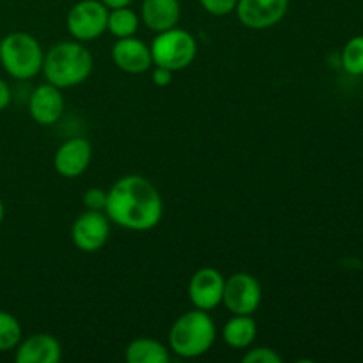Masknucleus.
I'll return each mask as SVG.
<instances>
[{
  "label": "nucleus",
  "mask_w": 363,
  "mask_h": 363,
  "mask_svg": "<svg viewBox=\"0 0 363 363\" xmlns=\"http://www.w3.org/2000/svg\"><path fill=\"white\" fill-rule=\"evenodd\" d=\"M105 213L110 222L133 233L151 230L162 222L163 201L155 184L144 176L119 177L106 195Z\"/></svg>",
  "instance_id": "1"
},
{
  "label": "nucleus",
  "mask_w": 363,
  "mask_h": 363,
  "mask_svg": "<svg viewBox=\"0 0 363 363\" xmlns=\"http://www.w3.org/2000/svg\"><path fill=\"white\" fill-rule=\"evenodd\" d=\"M94 57L80 41H62L45 53L43 74L46 82L59 89H71L84 84L92 73Z\"/></svg>",
  "instance_id": "2"
},
{
  "label": "nucleus",
  "mask_w": 363,
  "mask_h": 363,
  "mask_svg": "<svg viewBox=\"0 0 363 363\" xmlns=\"http://www.w3.org/2000/svg\"><path fill=\"white\" fill-rule=\"evenodd\" d=\"M216 340V326L211 315L201 308L184 312L169 332L170 350L181 358H199L208 353Z\"/></svg>",
  "instance_id": "3"
},
{
  "label": "nucleus",
  "mask_w": 363,
  "mask_h": 363,
  "mask_svg": "<svg viewBox=\"0 0 363 363\" xmlns=\"http://www.w3.org/2000/svg\"><path fill=\"white\" fill-rule=\"evenodd\" d=\"M45 52L27 32H11L0 41V64L16 80H30L41 73Z\"/></svg>",
  "instance_id": "4"
},
{
  "label": "nucleus",
  "mask_w": 363,
  "mask_h": 363,
  "mask_svg": "<svg viewBox=\"0 0 363 363\" xmlns=\"http://www.w3.org/2000/svg\"><path fill=\"white\" fill-rule=\"evenodd\" d=\"M149 48L152 64L165 67L172 73L186 69L197 57V41L190 32L179 27L158 32Z\"/></svg>",
  "instance_id": "5"
},
{
  "label": "nucleus",
  "mask_w": 363,
  "mask_h": 363,
  "mask_svg": "<svg viewBox=\"0 0 363 363\" xmlns=\"http://www.w3.org/2000/svg\"><path fill=\"white\" fill-rule=\"evenodd\" d=\"M108 11L101 0H80L67 13V32L80 43L101 38L106 32Z\"/></svg>",
  "instance_id": "6"
},
{
  "label": "nucleus",
  "mask_w": 363,
  "mask_h": 363,
  "mask_svg": "<svg viewBox=\"0 0 363 363\" xmlns=\"http://www.w3.org/2000/svg\"><path fill=\"white\" fill-rule=\"evenodd\" d=\"M262 300L259 280L250 273H234L225 279L222 303L234 315H254Z\"/></svg>",
  "instance_id": "7"
},
{
  "label": "nucleus",
  "mask_w": 363,
  "mask_h": 363,
  "mask_svg": "<svg viewBox=\"0 0 363 363\" xmlns=\"http://www.w3.org/2000/svg\"><path fill=\"white\" fill-rule=\"evenodd\" d=\"M71 238L74 247L85 254H94L101 250L110 238V218L105 211L82 213L71 227Z\"/></svg>",
  "instance_id": "8"
},
{
  "label": "nucleus",
  "mask_w": 363,
  "mask_h": 363,
  "mask_svg": "<svg viewBox=\"0 0 363 363\" xmlns=\"http://www.w3.org/2000/svg\"><path fill=\"white\" fill-rule=\"evenodd\" d=\"M289 11V0H238V20L252 30L275 27Z\"/></svg>",
  "instance_id": "9"
},
{
  "label": "nucleus",
  "mask_w": 363,
  "mask_h": 363,
  "mask_svg": "<svg viewBox=\"0 0 363 363\" xmlns=\"http://www.w3.org/2000/svg\"><path fill=\"white\" fill-rule=\"evenodd\" d=\"M225 279L215 268H201L191 275L188 284V298L191 305L201 311H213L222 303Z\"/></svg>",
  "instance_id": "10"
},
{
  "label": "nucleus",
  "mask_w": 363,
  "mask_h": 363,
  "mask_svg": "<svg viewBox=\"0 0 363 363\" xmlns=\"http://www.w3.org/2000/svg\"><path fill=\"white\" fill-rule=\"evenodd\" d=\"M91 160V142L84 137H74L64 142V144L57 149L55 156H53V167H55L59 176L67 177V179H74V177L82 176V174L89 169Z\"/></svg>",
  "instance_id": "11"
},
{
  "label": "nucleus",
  "mask_w": 363,
  "mask_h": 363,
  "mask_svg": "<svg viewBox=\"0 0 363 363\" xmlns=\"http://www.w3.org/2000/svg\"><path fill=\"white\" fill-rule=\"evenodd\" d=\"M64 106L66 101H64L62 89L48 82L35 87L28 99V112L39 126H53L62 117Z\"/></svg>",
  "instance_id": "12"
},
{
  "label": "nucleus",
  "mask_w": 363,
  "mask_h": 363,
  "mask_svg": "<svg viewBox=\"0 0 363 363\" xmlns=\"http://www.w3.org/2000/svg\"><path fill=\"white\" fill-rule=\"evenodd\" d=\"M112 59L113 64L128 74L145 73L152 66L151 48L135 35L117 39L112 48Z\"/></svg>",
  "instance_id": "13"
},
{
  "label": "nucleus",
  "mask_w": 363,
  "mask_h": 363,
  "mask_svg": "<svg viewBox=\"0 0 363 363\" xmlns=\"http://www.w3.org/2000/svg\"><path fill=\"white\" fill-rule=\"evenodd\" d=\"M62 358V347L59 340L50 333H34L21 339L16 346V363H59Z\"/></svg>",
  "instance_id": "14"
},
{
  "label": "nucleus",
  "mask_w": 363,
  "mask_h": 363,
  "mask_svg": "<svg viewBox=\"0 0 363 363\" xmlns=\"http://www.w3.org/2000/svg\"><path fill=\"white\" fill-rule=\"evenodd\" d=\"M140 18L142 23L156 34L177 27L181 18L179 0H144Z\"/></svg>",
  "instance_id": "15"
},
{
  "label": "nucleus",
  "mask_w": 363,
  "mask_h": 363,
  "mask_svg": "<svg viewBox=\"0 0 363 363\" xmlns=\"http://www.w3.org/2000/svg\"><path fill=\"white\" fill-rule=\"evenodd\" d=\"M257 337V325L252 315H234L223 326V340L234 350H247Z\"/></svg>",
  "instance_id": "16"
},
{
  "label": "nucleus",
  "mask_w": 363,
  "mask_h": 363,
  "mask_svg": "<svg viewBox=\"0 0 363 363\" xmlns=\"http://www.w3.org/2000/svg\"><path fill=\"white\" fill-rule=\"evenodd\" d=\"M126 362L128 363H169V350L163 346L160 340L140 337V339L131 340L126 347Z\"/></svg>",
  "instance_id": "17"
},
{
  "label": "nucleus",
  "mask_w": 363,
  "mask_h": 363,
  "mask_svg": "<svg viewBox=\"0 0 363 363\" xmlns=\"http://www.w3.org/2000/svg\"><path fill=\"white\" fill-rule=\"evenodd\" d=\"M138 25V14L130 7H119V9L108 11V23H106V30L117 39L121 38H131L137 34Z\"/></svg>",
  "instance_id": "18"
},
{
  "label": "nucleus",
  "mask_w": 363,
  "mask_h": 363,
  "mask_svg": "<svg viewBox=\"0 0 363 363\" xmlns=\"http://www.w3.org/2000/svg\"><path fill=\"white\" fill-rule=\"evenodd\" d=\"M21 325L13 314L0 311V353L16 350L21 340Z\"/></svg>",
  "instance_id": "19"
},
{
  "label": "nucleus",
  "mask_w": 363,
  "mask_h": 363,
  "mask_svg": "<svg viewBox=\"0 0 363 363\" xmlns=\"http://www.w3.org/2000/svg\"><path fill=\"white\" fill-rule=\"evenodd\" d=\"M342 66L353 77L363 74V35L350 39L342 50Z\"/></svg>",
  "instance_id": "20"
},
{
  "label": "nucleus",
  "mask_w": 363,
  "mask_h": 363,
  "mask_svg": "<svg viewBox=\"0 0 363 363\" xmlns=\"http://www.w3.org/2000/svg\"><path fill=\"white\" fill-rule=\"evenodd\" d=\"M284 358L272 347H254L243 357V363H282Z\"/></svg>",
  "instance_id": "21"
},
{
  "label": "nucleus",
  "mask_w": 363,
  "mask_h": 363,
  "mask_svg": "<svg viewBox=\"0 0 363 363\" xmlns=\"http://www.w3.org/2000/svg\"><path fill=\"white\" fill-rule=\"evenodd\" d=\"M199 2L204 7L206 13L213 16H227L234 13L238 6V0H199Z\"/></svg>",
  "instance_id": "22"
},
{
  "label": "nucleus",
  "mask_w": 363,
  "mask_h": 363,
  "mask_svg": "<svg viewBox=\"0 0 363 363\" xmlns=\"http://www.w3.org/2000/svg\"><path fill=\"white\" fill-rule=\"evenodd\" d=\"M106 195H108V190H103V188H89L84 194L85 209H91V211H105Z\"/></svg>",
  "instance_id": "23"
},
{
  "label": "nucleus",
  "mask_w": 363,
  "mask_h": 363,
  "mask_svg": "<svg viewBox=\"0 0 363 363\" xmlns=\"http://www.w3.org/2000/svg\"><path fill=\"white\" fill-rule=\"evenodd\" d=\"M172 71L165 69V67L155 66V69H152V82H155V85H158V87H167V85H170V82H172Z\"/></svg>",
  "instance_id": "24"
},
{
  "label": "nucleus",
  "mask_w": 363,
  "mask_h": 363,
  "mask_svg": "<svg viewBox=\"0 0 363 363\" xmlns=\"http://www.w3.org/2000/svg\"><path fill=\"white\" fill-rule=\"evenodd\" d=\"M11 103V89L6 82L0 78V112L6 110Z\"/></svg>",
  "instance_id": "25"
},
{
  "label": "nucleus",
  "mask_w": 363,
  "mask_h": 363,
  "mask_svg": "<svg viewBox=\"0 0 363 363\" xmlns=\"http://www.w3.org/2000/svg\"><path fill=\"white\" fill-rule=\"evenodd\" d=\"M108 9H119V7H130L133 0H101Z\"/></svg>",
  "instance_id": "26"
},
{
  "label": "nucleus",
  "mask_w": 363,
  "mask_h": 363,
  "mask_svg": "<svg viewBox=\"0 0 363 363\" xmlns=\"http://www.w3.org/2000/svg\"><path fill=\"white\" fill-rule=\"evenodd\" d=\"M4 216H6V208H4V202L0 201V223L4 222Z\"/></svg>",
  "instance_id": "27"
}]
</instances>
